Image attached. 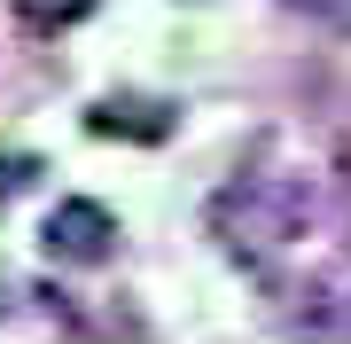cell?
Segmentation results:
<instances>
[{
	"instance_id": "cell-1",
	"label": "cell",
	"mask_w": 351,
	"mask_h": 344,
	"mask_svg": "<svg viewBox=\"0 0 351 344\" xmlns=\"http://www.w3.org/2000/svg\"><path fill=\"white\" fill-rule=\"evenodd\" d=\"M110 211H101V204H63V211H55L47 219V242H55V251H63V258H101V251H110Z\"/></svg>"
},
{
	"instance_id": "cell-2",
	"label": "cell",
	"mask_w": 351,
	"mask_h": 344,
	"mask_svg": "<svg viewBox=\"0 0 351 344\" xmlns=\"http://www.w3.org/2000/svg\"><path fill=\"white\" fill-rule=\"evenodd\" d=\"M16 8H24L32 24H78V16L94 8V0H16Z\"/></svg>"
}]
</instances>
